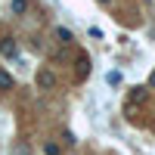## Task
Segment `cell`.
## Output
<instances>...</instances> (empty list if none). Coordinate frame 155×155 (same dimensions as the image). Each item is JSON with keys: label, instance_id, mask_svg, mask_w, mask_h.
Wrapping results in <instances>:
<instances>
[{"label": "cell", "instance_id": "6da1fadb", "mask_svg": "<svg viewBox=\"0 0 155 155\" xmlns=\"http://www.w3.org/2000/svg\"><path fill=\"white\" fill-rule=\"evenodd\" d=\"M59 81H56V71L53 68H41V71H37V87H41V90H53Z\"/></svg>", "mask_w": 155, "mask_h": 155}, {"label": "cell", "instance_id": "7a4b0ae2", "mask_svg": "<svg viewBox=\"0 0 155 155\" xmlns=\"http://www.w3.org/2000/svg\"><path fill=\"white\" fill-rule=\"evenodd\" d=\"M87 68H90L87 53H78V68H74V78H78V81H84V78H87Z\"/></svg>", "mask_w": 155, "mask_h": 155}, {"label": "cell", "instance_id": "3957f363", "mask_svg": "<svg viewBox=\"0 0 155 155\" xmlns=\"http://www.w3.org/2000/svg\"><path fill=\"white\" fill-rule=\"evenodd\" d=\"M143 99H146V90H143V87H134V90H130V99H127V109H134L137 102H143Z\"/></svg>", "mask_w": 155, "mask_h": 155}, {"label": "cell", "instance_id": "277c9868", "mask_svg": "<svg viewBox=\"0 0 155 155\" xmlns=\"http://www.w3.org/2000/svg\"><path fill=\"white\" fill-rule=\"evenodd\" d=\"M0 53H3V56H19V47L12 44V37H6V41L0 44Z\"/></svg>", "mask_w": 155, "mask_h": 155}, {"label": "cell", "instance_id": "5b68a950", "mask_svg": "<svg viewBox=\"0 0 155 155\" xmlns=\"http://www.w3.org/2000/svg\"><path fill=\"white\" fill-rule=\"evenodd\" d=\"M56 41H59V44H65V47H68V44L74 41V34H71L68 28H62V25H59V28H56Z\"/></svg>", "mask_w": 155, "mask_h": 155}, {"label": "cell", "instance_id": "8992f818", "mask_svg": "<svg viewBox=\"0 0 155 155\" xmlns=\"http://www.w3.org/2000/svg\"><path fill=\"white\" fill-rule=\"evenodd\" d=\"M28 9H31V0H12V12L16 16H25Z\"/></svg>", "mask_w": 155, "mask_h": 155}, {"label": "cell", "instance_id": "52a82bcc", "mask_svg": "<svg viewBox=\"0 0 155 155\" xmlns=\"http://www.w3.org/2000/svg\"><path fill=\"white\" fill-rule=\"evenodd\" d=\"M6 90H12V74L0 68V93H6Z\"/></svg>", "mask_w": 155, "mask_h": 155}, {"label": "cell", "instance_id": "ba28073f", "mask_svg": "<svg viewBox=\"0 0 155 155\" xmlns=\"http://www.w3.org/2000/svg\"><path fill=\"white\" fill-rule=\"evenodd\" d=\"M106 81H109L112 87H118V84L124 81V78H121V71H109V74H106Z\"/></svg>", "mask_w": 155, "mask_h": 155}, {"label": "cell", "instance_id": "9c48e42d", "mask_svg": "<svg viewBox=\"0 0 155 155\" xmlns=\"http://www.w3.org/2000/svg\"><path fill=\"white\" fill-rule=\"evenodd\" d=\"M44 155H59V146L56 143H44Z\"/></svg>", "mask_w": 155, "mask_h": 155}, {"label": "cell", "instance_id": "30bf717a", "mask_svg": "<svg viewBox=\"0 0 155 155\" xmlns=\"http://www.w3.org/2000/svg\"><path fill=\"white\" fill-rule=\"evenodd\" d=\"M149 84H152V87H155V71H152V78H149Z\"/></svg>", "mask_w": 155, "mask_h": 155}, {"label": "cell", "instance_id": "8fae6325", "mask_svg": "<svg viewBox=\"0 0 155 155\" xmlns=\"http://www.w3.org/2000/svg\"><path fill=\"white\" fill-rule=\"evenodd\" d=\"M99 3H112V0H99Z\"/></svg>", "mask_w": 155, "mask_h": 155}]
</instances>
